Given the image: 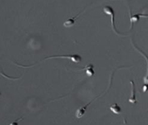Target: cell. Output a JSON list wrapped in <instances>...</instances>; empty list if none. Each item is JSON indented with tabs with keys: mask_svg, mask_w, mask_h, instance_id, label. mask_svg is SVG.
<instances>
[{
	"mask_svg": "<svg viewBox=\"0 0 148 125\" xmlns=\"http://www.w3.org/2000/svg\"><path fill=\"white\" fill-rule=\"evenodd\" d=\"M58 58H60V59H67L72 62L75 63H79L82 61V57L79 55V54H70V55H57V56H49V57L45 58L44 61L46 60L51 59H58Z\"/></svg>",
	"mask_w": 148,
	"mask_h": 125,
	"instance_id": "6da1fadb",
	"label": "cell"
},
{
	"mask_svg": "<svg viewBox=\"0 0 148 125\" xmlns=\"http://www.w3.org/2000/svg\"><path fill=\"white\" fill-rule=\"evenodd\" d=\"M103 12L105 13L107 15H110L111 16V20H112V28L113 29V31L115 32L116 34L118 35H121V33L118 32V31L116 29V26H115V20H114V17H115V13H114V8H112V6H105L103 8Z\"/></svg>",
	"mask_w": 148,
	"mask_h": 125,
	"instance_id": "7a4b0ae2",
	"label": "cell"
},
{
	"mask_svg": "<svg viewBox=\"0 0 148 125\" xmlns=\"http://www.w3.org/2000/svg\"><path fill=\"white\" fill-rule=\"evenodd\" d=\"M109 88H110V87L108 88L107 89V90L105 91V92H104V93L103 94H102V95H100V96H98V97H96L94 99H93V100H91V101L90 102H89V103L87 104H86L85 106H82V107H81V108H80L78 109V110H77L76 111V113H75V116H76V117L77 118H81V117H82V116H83L84 114H85V113H86V111H87V107L89 106V105L91 104V103H92V102L94 101V100H96V99H98V98H100V97H102V95H104V94H105V93H107V90H108Z\"/></svg>",
	"mask_w": 148,
	"mask_h": 125,
	"instance_id": "3957f363",
	"label": "cell"
},
{
	"mask_svg": "<svg viewBox=\"0 0 148 125\" xmlns=\"http://www.w3.org/2000/svg\"><path fill=\"white\" fill-rule=\"evenodd\" d=\"M141 17H148V15H147V14L139 13V14H136V15H133V16H131V15H130V22H131V24H132V26H131L132 29L133 28L134 24L138 22Z\"/></svg>",
	"mask_w": 148,
	"mask_h": 125,
	"instance_id": "277c9868",
	"label": "cell"
},
{
	"mask_svg": "<svg viewBox=\"0 0 148 125\" xmlns=\"http://www.w3.org/2000/svg\"><path fill=\"white\" fill-rule=\"evenodd\" d=\"M84 11V10H83V11H82V12H80V13H79L77 15H76V16H75V17H72V18L68 19V20H66V22H64V26H65V27L69 28V27H71V26L74 25V24H75V20H76V19H77V17H78L79 16H80L81 14L83 13Z\"/></svg>",
	"mask_w": 148,
	"mask_h": 125,
	"instance_id": "5b68a950",
	"label": "cell"
},
{
	"mask_svg": "<svg viewBox=\"0 0 148 125\" xmlns=\"http://www.w3.org/2000/svg\"><path fill=\"white\" fill-rule=\"evenodd\" d=\"M130 83L132 84V95L130 97V98L129 99V102L130 103H132V104H136L137 103V99H136V95H135V84L134 83V81H130Z\"/></svg>",
	"mask_w": 148,
	"mask_h": 125,
	"instance_id": "8992f818",
	"label": "cell"
},
{
	"mask_svg": "<svg viewBox=\"0 0 148 125\" xmlns=\"http://www.w3.org/2000/svg\"><path fill=\"white\" fill-rule=\"evenodd\" d=\"M110 109L112 110V113L116 114V115H120V114L122 113V108L120 106H119L118 104H114L111 105Z\"/></svg>",
	"mask_w": 148,
	"mask_h": 125,
	"instance_id": "52a82bcc",
	"label": "cell"
},
{
	"mask_svg": "<svg viewBox=\"0 0 148 125\" xmlns=\"http://www.w3.org/2000/svg\"><path fill=\"white\" fill-rule=\"evenodd\" d=\"M86 70V74H87L88 77H92L94 75L95 72L93 70V66L92 64H89L87 65L85 68H84L82 70Z\"/></svg>",
	"mask_w": 148,
	"mask_h": 125,
	"instance_id": "ba28073f",
	"label": "cell"
},
{
	"mask_svg": "<svg viewBox=\"0 0 148 125\" xmlns=\"http://www.w3.org/2000/svg\"><path fill=\"white\" fill-rule=\"evenodd\" d=\"M1 92H0V97H1Z\"/></svg>",
	"mask_w": 148,
	"mask_h": 125,
	"instance_id": "9c48e42d",
	"label": "cell"
}]
</instances>
